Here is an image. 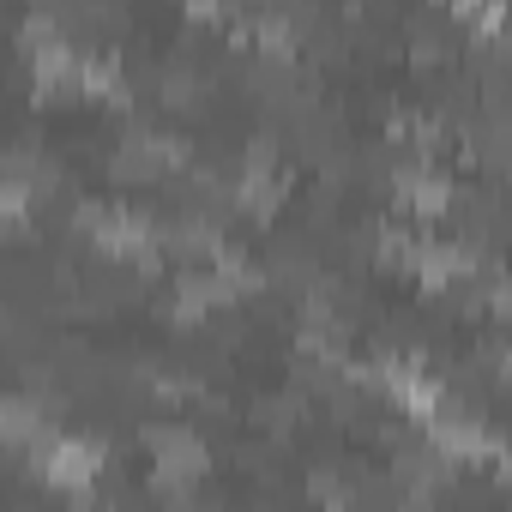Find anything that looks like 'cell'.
<instances>
[{
  "label": "cell",
  "instance_id": "1",
  "mask_svg": "<svg viewBox=\"0 0 512 512\" xmlns=\"http://www.w3.org/2000/svg\"><path fill=\"white\" fill-rule=\"evenodd\" d=\"M97 464H103V452H97L91 440L49 434V440L37 446V470H43L49 482H61V488H85V482L97 476Z\"/></svg>",
  "mask_w": 512,
  "mask_h": 512
},
{
  "label": "cell",
  "instance_id": "2",
  "mask_svg": "<svg viewBox=\"0 0 512 512\" xmlns=\"http://www.w3.org/2000/svg\"><path fill=\"white\" fill-rule=\"evenodd\" d=\"M151 464H157L163 482H193L199 464H205V452H199L193 434H181V428H157V434H151Z\"/></svg>",
  "mask_w": 512,
  "mask_h": 512
}]
</instances>
